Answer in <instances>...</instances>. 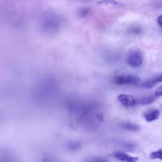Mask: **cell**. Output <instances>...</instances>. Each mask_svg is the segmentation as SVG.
Returning <instances> with one entry per match:
<instances>
[{
    "mask_svg": "<svg viewBox=\"0 0 162 162\" xmlns=\"http://www.w3.org/2000/svg\"><path fill=\"white\" fill-rule=\"evenodd\" d=\"M143 55L140 51L135 50L132 52L127 55V62L133 67H138L143 63Z\"/></svg>",
    "mask_w": 162,
    "mask_h": 162,
    "instance_id": "cell-1",
    "label": "cell"
},
{
    "mask_svg": "<svg viewBox=\"0 0 162 162\" xmlns=\"http://www.w3.org/2000/svg\"><path fill=\"white\" fill-rule=\"evenodd\" d=\"M114 82L119 85L125 84H133L135 85L140 82V78L138 76L132 74L127 75H121L114 79Z\"/></svg>",
    "mask_w": 162,
    "mask_h": 162,
    "instance_id": "cell-2",
    "label": "cell"
},
{
    "mask_svg": "<svg viewBox=\"0 0 162 162\" xmlns=\"http://www.w3.org/2000/svg\"><path fill=\"white\" fill-rule=\"evenodd\" d=\"M117 98L122 105L127 107H133L137 104L136 99L131 95L121 94L118 96Z\"/></svg>",
    "mask_w": 162,
    "mask_h": 162,
    "instance_id": "cell-3",
    "label": "cell"
},
{
    "mask_svg": "<svg viewBox=\"0 0 162 162\" xmlns=\"http://www.w3.org/2000/svg\"><path fill=\"white\" fill-rule=\"evenodd\" d=\"M160 113L158 109H153L150 110L146 113H144V117L147 122H153L155 120H157L160 116Z\"/></svg>",
    "mask_w": 162,
    "mask_h": 162,
    "instance_id": "cell-4",
    "label": "cell"
},
{
    "mask_svg": "<svg viewBox=\"0 0 162 162\" xmlns=\"http://www.w3.org/2000/svg\"><path fill=\"white\" fill-rule=\"evenodd\" d=\"M113 156L116 158L120 161H129V162H134L139 160V158L137 157L131 156L126 153H121V152H116L115 153L113 154Z\"/></svg>",
    "mask_w": 162,
    "mask_h": 162,
    "instance_id": "cell-5",
    "label": "cell"
},
{
    "mask_svg": "<svg viewBox=\"0 0 162 162\" xmlns=\"http://www.w3.org/2000/svg\"><path fill=\"white\" fill-rule=\"evenodd\" d=\"M122 127L127 130L134 132H137L140 130V127L138 125L130 122H125L122 124Z\"/></svg>",
    "mask_w": 162,
    "mask_h": 162,
    "instance_id": "cell-6",
    "label": "cell"
},
{
    "mask_svg": "<svg viewBox=\"0 0 162 162\" xmlns=\"http://www.w3.org/2000/svg\"><path fill=\"white\" fill-rule=\"evenodd\" d=\"M156 99V96H148V97H144L143 98H142L139 100V102L143 105H149L151 103H153V101H155Z\"/></svg>",
    "mask_w": 162,
    "mask_h": 162,
    "instance_id": "cell-7",
    "label": "cell"
},
{
    "mask_svg": "<svg viewBox=\"0 0 162 162\" xmlns=\"http://www.w3.org/2000/svg\"><path fill=\"white\" fill-rule=\"evenodd\" d=\"M156 85V84L155 83L153 79H151V80H149L148 81H146L145 82L142 84L141 87L144 88H151L154 87V86H155Z\"/></svg>",
    "mask_w": 162,
    "mask_h": 162,
    "instance_id": "cell-8",
    "label": "cell"
},
{
    "mask_svg": "<svg viewBox=\"0 0 162 162\" xmlns=\"http://www.w3.org/2000/svg\"><path fill=\"white\" fill-rule=\"evenodd\" d=\"M151 159H160L162 160V150H158L154 151L150 155Z\"/></svg>",
    "mask_w": 162,
    "mask_h": 162,
    "instance_id": "cell-9",
    "label": "cell"
},
{
    "mask_svg": "<svg viewBox=\"0 0 162 162\" xmlns=\"http://www.w3.org/2000/svg\"><path fill=\"white\" fill-rule=\"evenodd\" d=\"M98 4H111V5H116L118 4V2L115 1V0H101L100 1L98 2Z\"/></svg>",
    "mask_w": 162,
    "mask_h": 162,
    "instance_id": "cell-10",
    "label": "cell"
},
{
    "mask_svg": "<svg viewBox=\"0 0 162 162\" xmlns=\"http://www.w3.org/2000/svg\"><path fill=\"white\" fill-rule=\"evenodd\" d=\"M155 96L156 97H161V96H162V85L160 86V87L156 90Z\"/></svg>",
    "mask_w": 162,
    "mask_h": 162,
    "instance_id": "cell-11",
    "label": "cell"
},
{
    "mask_svg": "<svg viewBox=\"0 0 162 162\" xmlns=\"http://www.w3.org/2000/svg\"><path fill=\"white\" fill-rule=\"evenodd\" d=\"M89 10L88 8H83L82 10H80V14H82V16H85V15H87L89 13Z\"/></svg>",
    "mask_w": 162,
    "mask_h": 162,
    "instance_id": "cell-12",
    "label": "cell"
},
{
    "mask_svg": "<svg viewBox=\"0 0 162 162\" xmlns=\"http://www.w3.org/2000/svg\"><path fill=\"white\" fill-rule=\"evenodd\" d=\"M153 80L155 82L156 84L158 83V82H162V75H160V76H158V77H157L156 78H155V79H153Z\"/></svg>",
    "mask_w": 162,
    "mask_h": 162,
    "instance_id": "cell-13",
    "label": "cell"
},
{
    "mask_svg": "<svg viewBox=\"0 0 162 162\" xmlns=\"http://www.w3.org/2000/svg\"><path fill=\"white\" fill-rule=\"evenodd\" d=\"M157 21H158V23L160 25V26L162 28V15L158 17V20H157Z\"/></svg>",
    "mask_w": 162,
    "mask_h": 162,
    "instance_id": "cell-14",
    "label": "cell"
}]
</instances>
